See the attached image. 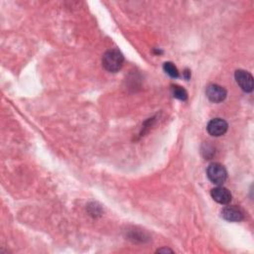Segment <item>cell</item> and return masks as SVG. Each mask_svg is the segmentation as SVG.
I'll list each match as a JSON object with an SVG mask.
<instances>
[{
	"label": "cell",
	"mask_w": 254,
	"mask_h": 254,
	"mask_svg": "<svg viewBox=\"0 0 254 254\" xmlns=\"http://www.w3.org/2000/svg\"><path fill=\"white\" fill-rule=\"evenodd\" d=\"M228 128H229V125H228L227 121L221 118L212 119L209 122L208 127H207L210 135L214 136V137L222 136L228 131Z\"/></svg>",
	"instance_id": "3957f363"
},
{
	"label": "cell",
	"mask_w": 254,
	"mask_h": 254,
	"mask_svg": "<svg viewBox=\"0 0 254 254\" xmlns=\"http://www.w3.org/2000/svg\"><path fill=\"white\" fill-rule=\"evenodd\" d=\"M211 195H212V198L220 205H228L232 202V199H233L231 190L221 186H218V187L212 189Z\"/></svg>",
	"instance_id": "8992f818"
},
{
	"label": "cell",
	"mask_w": 254,
	"mask_h": 254,
	"mask_svg": "<svg viewBox=\"0 0 254 254\" xmlns=\"http://www.w3.org/2000/svg\"><path fill=\"white\" fill-rule=\"evenodd\" d=\"M184 76H185V79L188 81V80L190 79V72L189 70H186V71L184 72Z\"/></svg>",
	"instance_id": "30bf717a"
},
{
	"label": "cell",
	"mask_w": 254,
	"mask_h": 254,
	"mask_svg": "<svg viewBox=\"0 0 254 254\" xmlns=\"http://www.w3.org/2000/svg\"><path fill=\"white\" fill-rule=\"evenodd\" d=\"M234 78L243 91L251 92L253 90V77L250 73L244 70H237L234 74Z\"/></svg>",
	"instance_id": "5b68a950"
},
{
	"label": "cell",
	"mask_w": 254,
	"mask_h": 254,
	"mask_svg": "<svg viewBox=\"0 0 254 254\" xmlns=\"http://www.w3.org/2000/svg\"><path fill=\"white\" fill-rule=\"evenodd\" d=\"M172 94H173L174 98H176L180 101H187L188 100V92L182 86L172 85Z\"/></svg>",
	"instance_id": "ba28073f"
},
{
	"label": "cell",
	"mask_w": 254,
	"mask_h": 254,
	"mask_svg": "<svg viewBox=\"0 0 254 254\" xmlns=\"http://www.w3.org/2000/svg\"><path fill=\"white\" fill-rule=\"evenodd\" d=\"M124 63L122 53L117 49H111L105 53L103 57V66L109 73L118 72Z\"/></svg>",
	"instance_id": "6da1fadb"
},
{
	"label": "cell",
	"mask_w": 254,
	"mask_h": 254,
	"mask_svg": "<svg viewBox=\"0 0 254 254\" xmlns=\"http://www.w3.org/2000/svg\"><path fill=\"white\" fill-rule=\"evenodd\" d=\"M206 94H207V98L212 103L218 104V103H221V102H224L226 100L228 92H227L225 87H222L218 85H210L207 87Z\"/></svg>",
	"instance_id": "277c9868"
},
{
	"label": "cell",
	"mask_w": 254,
	"mask_h": 254,
	"mask_svg": "<svg viewBox=\"0 0 254 254\" xmlns=\"http://www.w3.org/2000/svg\"><path fill=\"white\" fill-rule=\"evenodd\" d=\"M221 216L222 218H225L228 221L238 222L244 218V212L241 209L235 206L227 207L221 211Z\"/></svg>",
	"instance_id": "52a82bcc"
},
{
	"label": "cell",
	"mask_w": 254,
	"mask_h": 254,
	"mask_svg": "<svg viewBox=\"0 0 254 254\" xmlns=\"http://www.w3.org/2000/svg\"><path fill=\"white\" fill-rule=\"evenodd\" d=\"M163 69H164L165 73L168 74L171 78L177 79V78H179V76H180L177 67L174 65L173 63H171V62H166V63L164 64Z\"/></svg>",
	"instance_id": "9c48e42d"
},
{
	"label": "cell",
	"mask_w": 254,
	"mask_h": 254,
	"mask_svg": "<svg viewBox=\"0 0 254 254\" xmlns=\"http://www.w3.org/2000/svg\"><path fill=\"white\" fill-rule=\"evenodd\" d=\"M158 252H173L171 249H166V248H164V249H159L158 250Z\"/></svg>",
	"instance_id": "8fae6325"
},
{
	"label": "cell",
	"mask_w": 254,
	"mask_h": 254,
	"mask_svg": "<svg viewBox=\"0 0 254 254\" xmlns=\"http://www.w3.org/2000/svg\"><path fill=\"white\" fill-rule=\"evenodd\" d=\"M208 178L214 185H222L228 179L226 168L219 163H212L207 169Z\"/></svg>",
	"instance_id": "7a4b0ae2"
}]
</instances>
